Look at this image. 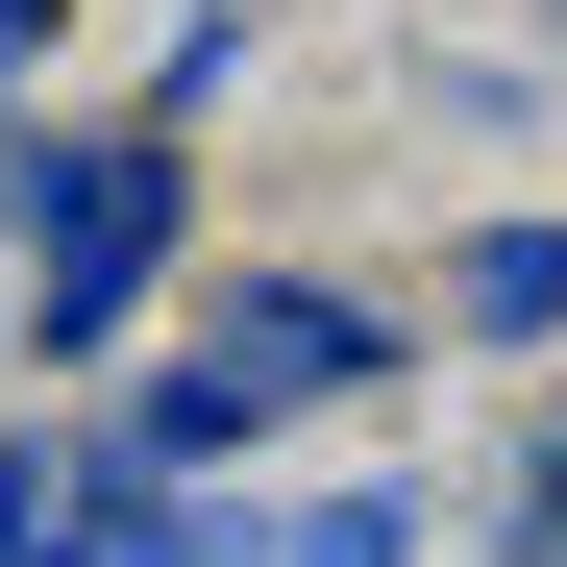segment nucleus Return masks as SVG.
I'll return each mask as SVG.
<instances>
[{"label": "nucleus", "mask_w": 567, "mask_h": 567, "mask_svg": "<svg viewBox=\"0 0 567 567\" xmlns=\"http://www.w3.org/2000/svg\"><path fill=\"white\" fill-rule=\"evenodd\" d=\"M0 223H25V321L100 346L148 271H173V148H148V124H124V148H25V173H0Z\"/></svg>", "instance_id": "nucleus-2"}, {"label": "nucleus", "mask_w": 567, "mask_h": 567, "mask_svg": "<svg viewBox=\"0 0 567 567\" xmlns=\"http://www.w3.org/2000/svg\"><path fill=\"white\" fill-rule=\"evenodd\" d=\"M370 370H395V297H346V271H247V297L124 395V468H223V444H271V420L370 395Z\"/></svg>", "instance_id": "nucleus-1"}, {"label": "nucleus", "mask_w": 567, "mask_h": 567, "mask_svg": "<svg viewBox=\"0 0 567 567\" xmlns=\"http://www.w3.org/2000/svg\"><path fill=\"white\" fill-rule=\"evenodd\" d=\"M74 567H271L247 518H198V494H148V468L100 444V518H74Z\"/></svg>", "instance_id": "nucleus-3"}, {"label": "nucleus", "mask_w": 567, "mask_h": 567, "mask_svg": "<svg viewBox=\"0 0 567 567\" xmlns=\"http://www.w3.org/2000/svg\"><path fill=\"white\" fill-rule=\"evenodd\" d=\"M518 543H543V567H567V444H543V468H518Z\"/></svg>", "instance_id": "nucleus-5"}, {"label": "nucleus", "mask_w": 567, "mask_h": 567, "mask_svg": "<svg viewBox=\"0 0 567 567\" xmlns=\"http://www.w3.org/2000/svg\"><path fill=\"white\" fill-rule=\"evenodd\" d=\"M468 321H567V223H494V247H468Z\"/></svg>", "instance_id": "nucleus-4"}]
</instances>
